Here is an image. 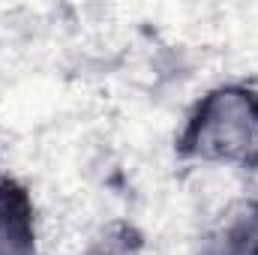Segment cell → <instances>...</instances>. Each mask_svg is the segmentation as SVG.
Returning a JSON list of instances; mask_svg holds the SVG:
<instances>
[{
  "label": "cell",
  "instance_id": "cell-2",
  "mask_svg": "<svg viewBox=\"0 0 258 255\" xmlns=\"http://www.w3.org/2000/svg\"><path fill=\"white\" fill-rule=\"evenodd\" d=\"M30 252V231L24 210L3 198L0 201V255H27Z\"/></svg>",
  "mask_w": 258,
  "mask_h": 255
},
{
  "label": "cell",
  "instance_id": "cell-1",
  "mask_svg": "<svg viewBox=\"0 0 258 255\" xmlns=\"http://www.w3.org/2000/svg\"><path fill=\"white\" fill-rule=\"evenodd\" d=\"M204 150L222 156H246L258 147V105L243 93H222L216 96L201 123Z\"/></svg>",
  "mask_w": 258,
  "mask_h": 255
}]
</instances>
